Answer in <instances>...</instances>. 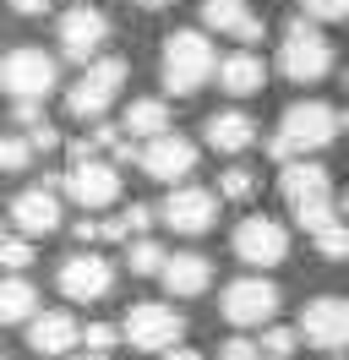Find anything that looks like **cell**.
Returning a JSON list of instances; mask_svg holds the SVG:
<instances>
[{
	"label": "cell",
	"mask_w": 349,
	"mask_h": 360,
	"mask_svg": "<svg viewBox=\"0 0 349 360\" xmlns=\"http://www.w3.org/2000/svg\"><path fill=\"white\" fill-rule=\"evenodd\" d=\"M338 131H344V126H338V110H333V104L300 98V104L284 110L279 131H273V142H267V153L279 158V164H295V158H305V153H322Z\"/></svg>",
	"instance_id": "obj_1"
},
{
	"label": "cell",
	"mask_w": 349,
	"mask_h": 360,
	"mask_svg": "<svg viewBox=\"0 0 349 360\" xmlns=\"http://www.w3.org/2000/svg\"><path fill=\"white\" fill-rule=\"evenodd\" d=\"M218 71V55L208 44V33H170L164 39V55H158V77H164V93L174 98H191V93L208 88V77Z\"/></svg>",
	"instance_id": "obj_2"
},
{
	"label": "cell",
	"mask_w": 349,
	"mask_h": 360,
	"mask_svg": "<svg viewBox=\"0 0 349 360\" xmlns=\"http://www.w3.org/2000/svg\"><path fill=\"white\" fill-rule=\"evenodd\" d=\"M279 71L289 82H300V88L322 82L327 71H333V39H327L311 17H295L279 39Z\"/></svg>",
	"instance_id": "obj_3"
},
{
	"label": "cell",
	"mask_w": 349,
	"mask_h": 360,
	"mask_svg": "<svg viewBox=\"0 0 349 360\" xmlns=\"http://www.w3.org/2000/svg\"><path fill=\"white\" fill-rule=\"evenodd\" d=\"M120 333L131 338V349H148V355H170L186 338V316L174 311L170 300H137L120 316Z\"/></svg>",
	"instance_id": "obj_4"
},
{
	"label": "cell",
	"mask_w": 349,
	"mask_h": 360,
	"mask_svg": "<svg viewBox=\"0 0 349 360\" xmlns=\"http://www.w3.org/2000/svg\"><path fill=\"white\" fill-rule=\"evenodd\" d=\"M55 82H61V60L44 55V49H33V44L11 49V55L0 60V88L11 93L17 104H39V98H49Z\"/></svg>",
	"instance_id": "obj_5"
},
{
	"label": "cell",
	"mask_w": 349,
	"mask_h": 360,
	"mask_svg": "<svg viewBox=\"0 0 349 360\" xmlns=\"http://www.w3.org/2000/svg\"><path fill=\"white\" fill-rule=\"evenodd\" d=\"M126 60L120 55H104V60H93V66L71 82V93H65V110L77 115V120H104V110L120 98V88H126Z\"/></svg>",
	"instance_id": "obj_6"
},
{
	"label": "cell",
	"mask_w": 349,
	"mask_h": 360,
	"mask_svg": "<svg viewBox=\"0 0 349 360\" xmlns=\"http://www.w3.org/2000/svg\"><path fill=\"white\" fill-rule=\"evenodd\" d=\"M284 295L273 278H235L229 290L218 295V311H224V322H235V328H273V316H279Z\"/></svg>",
	"instance_id": "obj_7"
},
{
	"label": "cell",
	"mask_w": 349,
	"mask_h": 360,
	"mask_svg": "<svg viewBox=\"0 0 349 360\" xmlns=\"http://www.w3.org/2000/svg\"><path fill=\"white\" fill-rule=\"evenodd\" d=\"M61 191L77 207H87V213L115 207V197H120V169L104 164V158H71V169L61 175Z\"/></svg>",
	"instance_id": "obj_8"
},
{
	"label": "cell",
	"mask_w": 349,
	"mask_h": 360,
	"mask_svg": "<svg viewBox=\"0 0 349 360\" xmlns=\"http://www.w3.org/2000/svg\"><path fill=\"white\" fill-rule=\"evenodd\" d=\"M235 257L246 268H279L284 257H289V229L279 219H267V213H251V219H240L235 224Z\"/></svg>",
	"instance_id": "obj_9"
},
{
	"label": "cell",
	"mask_w": 349,
	"mask_h": 360,
	"mask_svg": "<svg viewBox=\"0 0 349 360\" xmlns=\"http://www.w3.org/2000/svg\"><path fill=\"white\" fill-rule=\"evenodd\" d=\"M218 191H208V186H174L170 197H164V207H158V219L174 229V235H208V229L218 224Z\"/></svg>",
	"instance_id": "obj_10"
},
{
	"label": "cell",
	"mask_w": 349,
	"mask_h": 360,
	"mask_svg": "<svg viewBox=\"0 0 349 360\" xmlns=\"http://www.w3.org/2000/svg\"><path fill=\"white\" fill-rule=\"evenodd\" d=\"M300 338L317 344L327 355H344L349 349V300L344 295H322L300 311Z\"/></svg>",
	"instance_id": "obj_11"
},
{
	"label": "cell",
	"mask_w": 349,
	"mask_h": 360,
	"mask_svg": "<svg viewBox=\"0 0 349 360\" xmlns=\"http://www.w3.org/2000/svg\"><path fill=\"white\" fill-rule=\"evenodd\" d=\"M109 44V17L99 11V6H71L61 17V55L65 60H82V66H93V55Z\"/></svg>",
	"instance_id": "obj_12"
},
{
	"label": "cell",
	"mask_w": 349,
	"mask_h": 360,
	"mask_svg": "<svg viewBox=\"0 0 349 360\" xmlns=\"http://www.w3.org/2000/svg\"><path fill=\"white\" fill-rule=\"evenodd\" d=\"M142 169H148L153 180H164V186H186V175L196 169V142L180 131H164L153 136V142H142V158H137Z\"/></svg>",
	"instance_id": "obj_13"
},
{
	"label": "cell",
	"mask_w": 349,
	"mask_h": 360,
	"mask_svg": "<svg viewBox=\"0 0 349 360\" xmlns=\"http://www.w3.org/2000/svg\"><path fill=\"white\" fill-rule=\"evenodd\" d=\"M11 224H17L22 235H55V229H61V180L49 175L44 186L17 191V202H11Z\"/></svg>",
	"instance_id": "obj_14"
},
{
	"label": "cell",
	"mask_w": 349,
	"mask_h": 360,
	"mask_svg": "<svg viewBox=\"0 0 349 360\" xmlns=\"http://www.w3.org/2000/svg\"><path fill=\"white\" fill-rule=\"evenodd\" d=\"M61 295L65 300H104L109 290H115V268H109L104 257H93V251H82V257H71V262H61Z\"/></svg>",
	"instance_id": "obj_15"
},
{
	"label": "cell",
	"mask_w": 349,
	"mask_h": 360,
	"mask_svg": "<svg viewBox=\"0 0 349 360\" xmlns=\"http://www.w3.org/2000/svg\"><path fill=\"white\" fill-rule=\"evenodd\" d=\"M279 191H284V202H289V213H300V207L333 202V175H327L322 164H311V158H295V164L279 169Z\"/></svg>",
	"instance_id": "obj_16"
},
{
	"label": "cell",
	"mask_w": 349,
	"mask_h": 360,
	"mask_svg": "<svg viewBox=\"0 0 349 360\" xmlns=\"http://www.w3.org/2000/svg\"><path fill=\"white\" fill-rule=\"evenodd\" d=\"M202 27H213V33H229L240 44H262V17L246 6V0H202Z\"/></svg>",
	"instance_id": "obj_17"
},
{
	"label": "cell",
	"mask_w": 349,
	"mask_h": 360,
	"mask_svg": "<svg viewBox=\"0 0 349 360\" xmlns=\"http://www.w3.org/2000/svg\"><path fill=\"white\" fill-rule=\"evenodd\" d=\"M82 328L87 322H77L71 311H39L27 322V344H33L39 355H71V349L82 344Z\"/></svg>",
	"instance_id": "obj_18"
},
{
	"label": "cell",
	"mask_w": 349,
	"mask_h": 360,
	"mask_svg": "<svg viewBox=\"0 0 349 360\" xmlns=\"http://www.w3.org/2000/svg\"><path fill=\"white\" fill-rule=\"evenodd\" d=\"M202 142L213 153H246V148H257V120L246 110H218V115H208Z\"/></svg>",
	"instance_id": "obj_19"
},
{
	"label": "cell",
	"mask_w": 349,
	"mask_h": 360,
	"mask_svg": "<svg viewBox=\"0 0 349 360\" xmlns=\"http://www.w3.org/2000/svg\"><path fill=\"white\" fill-rule=\"evenodd\" d=\"M208 278H213V262L202 257V251H174L170 268L158 273V284L174 295V300H191V295L208 290Z\"/></svg>",
	"instance_id": "obj_20"
},
{
	"label": "cell",
	"mask_w": 349,
	"mask_h": 360,
	"mask_svg": "<svg viewBox=\"0 0 349 360\" xmlns=\"http://www.w3.org/2000/svg\"><path fill=\"white\" fill-rule=\"evenodd\" d=\"M262 82H267V66H262V55H251V49L218 60V88L229 93V98H251V93H262Z\"/></svg>",
	"instance_id": "obj_21"
},
{
	"label": "cell",
	"mask_w": 349,
	"mask_h": 360,
	"mask_svg": "<svg viewBox=\"0 0 349 360\" xmlns=\"http://www.w3.org/2000/svg\"><path fill=\"white\" fill-rule=\"evenodd\" d=\"M120 131H126V136H142V142L164 136V131H170V104H164V98H131Z\"/></svg>",
	"instance_id": "obj_22"
},
{
	"label": "cell",
	"mask_w": 349,
	"mask_h": 360,
	"mask_svg": "<svg viewBox=\"0 0 349 360\" xmlns=\"http://www.w3.org/2000/svg\"><path fill=\"white\" fill-rule=\"evenodd\" d=\"M39 316V290L27 284V278H0V328H11V322H33Z\"/></svg>",
	"instance_id": "obj_23"
},
{
	"label": "cell",
	"mask_w": 349,
	"mask_h": 360,
	"mask_svg": "<svg viewBox=\"0 0 349 360\" xmlns=\"http://www.w3.org/2000/svg\"><path fill=\"white\" fill-rule=\"evenodd\" d=\"M126 268L137 273V278H158V273L170 268V251L142 235V240H131V246H126Z\"/></svg>",
	"instance_id": "obj_24"
},
{
	"label": "cell",
	"mask_w": 349,
	"mask_h": 360,
	"mask_svg": "<svg viewBox=\"0 0 349 360\" xmlns=\"http://www.w3.org/2000/svg\"><path fill=\"white\" fill-rule=\"evenodd\" d=\"M218 197H224V202H251V197H257V175H251V169H224V175H218V186H213Z\"/></svg>",
	"instance_id": "obj_25"
},
{
	"label": "cell",
	"mask_w": 349,
	"mask_h": 360,
	"mask_svg": "<svg viewBox=\"0 0 349 360\" xmlns=\"http://www.w3.org/2000/svg\"><path fill=\"white\" fill-rule=\"evenodd\" d=\"M295 344H300V328H284V322L262 328V355H267V360H289V355H295Z\"/></svg>",
	"instance_id": "obj_26"
},
{
	"label": "cell",
	"mask_w": 349,
	"mask_h": 360,
	"mask_svg": "<svg viewBox=\"0 0 349 360\" xmlns=\"http://www.w3.org/2000/svg\"><path fill=\"white\" fill-rule=\"evenodd\" d=\"M311 240H317V251H322V257H333V262H349V219L327 224L322 235H311Z\"/></svg>",
	"instance_id": "obj_27"
},
{
	"label": "cell",
	"mask_w": 349,
	"mask_h": 360,
	"mask_svg": "<svg viewBox=\"0 0 349 360\" xmlns=\"http://www.w3.org/2000/svg\"><path fill=\"white\" fill-rule=\"evenodd\" d=\"M27 164H33V142H27V136H0V169L17 175Z\"/></svg>",
	"instance_id": "obj_28"
},
{
	"label": "cell",
	"mask_w": 349,
	"mask_h": 360,
	"mask_svg": "<svg viewBox=\"0 0 349 360\" xmlns=\"http://www.w3.org/2000/svg\"><path fill=\"white\" fill-rule=\"evenodd\" d=\"M0 268L6 273H27L33 268V240H22V235L11 240V235H6V240H0Z\"/></svg>",
	"instance_id": "obj_29"
},
{
	"label": "cell",
	"mask_w": 349,
	"mask_h": 360,
	"mask_svg": "<svg viewBox=\"0 0 349 360\" xmlns=\"http://www.w3.org/2000/svg\"><path fill=\"white\" fill-rule=\"evenodd\" d=\"M300 17H311V22H349V0H300Z\"/></svg>",
	"instance_id": "obj_30"
},
{
	"label": "cell",
	"mask_w": 349,
	"mask_h": 360,
	"mask_svg": "<svg viewBox=\"0 0 349 360\" xmlns=\"http://www.w3.org/2000/svg\"><path fill=\"white\" fill-rule=\"evenodd\" d=\"M82 338H87V349H93V355H109V349H115V338H126V333H120L115 322H87Z\"/></svg>",
	"instance_id": "obj_31"
},
{
	"label": "cell",
	"mask_w": 349,
	"mask_h": 360,
	"mask_svg": "<svg viewBox=\"0 0 349 360\" xmlns=\"http://www.w3.org/2000/svg\"><path fill=\"white\" fill-rule=\"evenodd\" d=\"M120 219H126V229H131V235H148L158 213H153V207H142V202H131V207H120Z\"/></svg>",
	"instance_id": "obj_32"
},
{
	"label": "cell",
	"mask_w": 349,
	"mask_h": 360,
	"mask_svg": "<svg viewBox=\"0 0 349 360\" xmlns=\"http://www.w3.org/2000/svg\"><path fill=\"white\" fill-rule=\"evenodd\" d=\"M218 360H262V344H251V338H229V344H218Z\"/></svg>",
	"instance_id": "obj_33"
},
{
	"label": "cell",
	"mask_w": 349,
	"mask_h": 360,
	"mask_svg": "<svg viewBox=\"0 0 349 360\" xmlns=\"http://www.w3.org/2000/svg\"><path fill=\"white\" fill-rule=\"evenodd\" d=\"M27 142H33V153H55V148H61V131H55L49 120H39V126L27 131Z\"/></svg>",
	"instance_id": "obj_34"
},
{
	"label": "cell",
	"mask_w": 349,
	"mask_h": 360,
	"mask_svg": "<svg viewBox=\"0 0 349 360\" xmlns=\"http://www.w3.org/2000/svg\"><path fill=\"white\" fill-rule=\"evenodd\" d=\"M71 235H77L82 246H93V240H104V224H99V219H77V224H71Z\"/></svg>",
	"instance_id": "obj_35"
},
{
	"label": "cell",
	"mask_w": 349,
	"mask_h": 360,
	"mask_svg": "<svg viewBox=\"0 0 349 360\" xmlns=\"http://www.w3.org/2000/svg\"><path fill=\"white\" fill-rule=\"evenodd\" d=\"M11 11H17V17H44L49 0H11Z\"/></svg>",
	"instance_id": "obj_36"
},
{
	"label": "cell",
	"mask_w": 349,
	"mask_h": 360,
	"mask_svg": "<svg viewBox=\"0 0 349 360\" xmlns=\"http://www.w3.org/2000/svg\"><path fill=\"white\" fill-rule=\"evenodd\" d=\"M17 120H22V126H27V131H33V126H39L44 115H39V104H17Z\"/></svg>",
	"instance_id": "obj_37"
},
{
	"label": "cell",
	"mask_w": 349,
	"mask_h": 360,
	"mask_svg": "<svg viewBox=\"0 0 349 360\" xmlns=\"http://www.w3.org/2000/svg\"><path fill=\"white\" fill-rule=\"evenodd\" d=\"M164 360H208V355H202V349H186V344H180V349H170Z\"/></svg>",
	"instance_id": "obj_38"
},
{
	"label": "cell",
	"mask_w": 349,
	"mask_h": 360,
	"mask_svg": "<svg viewBox=\"0 0 349 360\" xmlns=\"http://www.w3.org/2000/svg\"><path fill=\"white\" fill-rule=\"evenodd\" d=\"M131 6H142V11H164V6H174V0H131Z\"/></svg>",
	"instance_id": "obj_39"
},
{
	"label": "cell",
	"mask_w": 349,
	"mask_h": 360,
	"mask_svg": "<svg viewBox=\"0 0 349 360\" xmlns=\"http://www.w3.org/2000/svg\"><path fill=\"white\" fill-rule=\"evenodd\" d=\"M71 360H109V355H93V349H87V355H71Z\"/></svg>",
	"instance_id": "obj_40"
},
{
	"label": "cell",
	"mask_w": 349,
	"mask_h": 360,
	"mask_svg": "<svg viewBox=\"0 0 349 360\" xmlns=\"http://www.w3.org/2000/svg\"><path fill=\"white\" fill-rule=\"evenodd\" d=\"M338 126H344V131H349V110H344V115H338Z\"/></svg>",
	"instance_id": "obj_41"
},
{
	"label": "cell",
	"mask_w": 349,
	"mask_h": 360,
	"mask_svg": "<svg viewBox=\"0 0 349 360\" xmlns=\"http://www.w3.org/2000/svg\"><path fill=\"white\" fill-rule=\"evenodd\" d=\"M0 240H6V224H0Z\"/></svg>",
	"instance_id": "obj_42"
},
{
	"label": "cell",
	"mask_w": 349,
	"mask_h": 360,
	"mask_svg": "<svg viewBox=\"0 0 349 360\" xmlns=\"http://www.w3.org/2000/svg\"><path fill=\"white\" fill-rule=\"evenodd\" d=\"M344 88H349V71H344Z\"/></svg>",
	"instance_id": "obj_43"
},
{
	"label": "cell",
	"mask_w": 349,
	"mask_h": 360,
	"mask_svg": "<svg viewBox=\"0 0 349 360\" xmlns=\"http://www.w3.org/2000/svg\"><path fill=\"white\" fill-rule=\"evenodd\" d=\"M333 360H349V355H333Z\"/></svg>",
	"instance_id": "obj_44"
},
{
	"label": "cell",
	"mask_w": 349,
	"mask_h": 360,
	"mask_svg": "<svg viewBox=\"0 0 349 360\" xmlns=\"http://www.w3.org/2000/svg\"><path fill=\"white\" fill-rule=\"evenodd\" d=\"M77 6H87V0H77Z\"/></svg>",
	"instance_id": "obj_45"
},
{
	"label": "cell",
	"mask_w": 349,
	"mask_h": 360,
	"mask_svg": "<svg viewBox=\"0 0 349 360\" xmlns=\"http://www.w3.org/2000/svg\"><path fill=\"white\" fill-rule=\"evenodd\" d=\"M262 360H267V355H262Z\"/></svg>",
	"instance_id": "obj_46"
},
{
	"label": "cell",
	"mask_w": 349,
	"mask_h": 360,
	"mask_svg": "<svg viewBox=\"0 0 349 360\" xmlns=\"http://www.w3.org/2000/svg\"><path fill=\"white\" fill-rule=\"evenodd\" d=\"M0 360H6V355H0Z\"/></svg>",
	"instance_id": "obj_47"
}]
</instances>
